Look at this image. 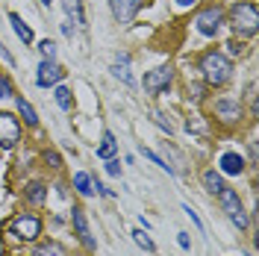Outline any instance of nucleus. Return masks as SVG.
I'll use <instances>...</instances> for the list:
<instances>
[{
    "label": "nucleus",
    "instance_id": "obj_1",
    "mask_svg": "<svg viewBox=\"0 0 259 256\" xmlns=\"http://www.w3.org/2000/svg\"><path fill=\"white\" fill-rule=\"evenodd\" d=\"M200 71H203V77H206L209 86H224L230 80V74H233V62L227 59L221 50H209L200 59Z\"/></svg>",
    "mask_w": 259,
    "mask_h": 256
},
{
    "label": "nucleus",
    "instance_id": "obj_2",
    "mask_svg": "<svg viewBox=\"0 0 259 256\" xmlns=\"http://www.w3.org/2000/svg\"><path fill=\"white\" fill-rule=\"evenodd\" d=\"M230 24L239 35H253L259 30V9L256 3H236L230 12Z\"/></svg>",
    "mask_w": 259,
    "mask_h": 256
},
{
    "label": "nucleus",
    "instance_id": "obj_3",
    "mask_svg": "<svg viewBox=\"0 0 259 256\" xmlns=\"http://www.w3.org/2000/svg\"><path fill=\"white\" fill-rule=\"evenodd\" d=\"M9 233L21 241H35L41 236V221H38V215H32V212H21V215L12 218Z\"/></svg>",
    "mask_w": 259,
    "mask_h": 256
},
{
    "label": "nucleus",
    "instance_id": "obj_4",
    "mask_svg": "<svg viewBox=\"0 0 259 256\" xmlns=\"http://www.w3.org/2000/svg\"><path fill=\"white\" fill-rule=\"evenodd\" d=\"M218 197H221V209L227 212V218L239 227V230H247V212H244L242 200H239V194L224 186V189L218 192Z\"/></svg>",
    "mask_w": 259,
    "mask_h": 256
},
{
    "label": "nucleus",
    "instance_id": "obj_5",
    "mask_svg": "<svg viewBox=\"0 0 259 256\" xmlns=\"http://www.w3.org/2000/svg\"><path fill=\"white\" fill-rule=\"evenodd\" d=\"M21 142V124L15 115L0 112V147H15Z\"/></svg>",
    "mask_w": 259,
    "mask_h": 256
},
{
    "label": "nucleus",
    "instance_id": "obj_6",
    "mask_svg": "<svg viewBox=\"0 0 259 256\" xmlns=\"http://www.w3.org/2000/svg\"><path fill=\"white\" fill-rule=\"evenodd\" d=\"M62 77H65V71H62V65H56V59H41L38 74H35V82L41 89H50V86H59Z\"/></svg>",
    "mask_w": 259,
    "mask_h": 256
},
{
    "label": "nucleus",
    "instance_id": "obj_7",
    "mask_svg": "<svg viewBox=\"0 0 259 256\" xmlns=\"http://www.w3.org/2000/svg\"><path fill=\"white\" fill-rule=\"evenodd\" d=\"M142 86H145L147 95H159V92H165V89L171 86V68L165 65V68H153V71H147L145 80H142Z\"/></svg>",
    "mask_w": 259,
    "mask_h": 256
},
{
    "label": "nucleus",
    "instance_id": "obj_8",
    "mask_svg": "<svg viewBox=\"0 0 259 256\" xmlns=\"http://www.w3.org/2000/svg\"><path fill=\"white\" fill-rule=\"evenodd\" d=\"M194 24H197V32L200 35H215V32L221 30V9H215V6L203 9Z\"/></svg>",
    "mask_w": 259,
    "mask_h": 256
},
{
    "label": "nucleus",
    "instance_id": "obj_9",
    "mask_svg": "<svg viewBox=\"0 0 259 256\" xmlns=\"http://www.w3.org/2000/svg\"><path fill=\"white\" fill-rule=\"evenodd\" d=\"M142 0H109V9H112V18L118 24H130L136 12H139Z\"/></svg>",
    "mask_w": 259,
    "mask_h": 256
},
{
    "label": "nucleus",
    "instance_id": "obj_10",
    "mask_svg": "<svg viewBox=\"0 0 259 256\" xmlns=\"http://www.w3.org/2000/svg\"><path fill=\"white\" fill-rule=\"evenodd\" d=\"M71 221H74V227H77V236H80V241L89 247V250H95V239H92V233H89V224H85V215H82L80 206H74V212H71Z\"/></svg>",
    "mask_w": 259,
    "mask_h": 256
},
{
    "label": "nucleus",
    "instance_id": "obj_11",
    "mask_svg": "<svg viewBox=\"0 0 259 256\" xmlns=\"http://www.w3.org/2000/svg\"><path fill=\"white\" fill-rule=\"evenodd\" d=\"M218 165H221V174L236 177V174H242L244 159L239 156V153H236V150H227V153H221V159H218Z\"/></svg>",
    "mask_w": 259,
    "mask_h": 256
},
{
    "label": "nucleus",
    "instance_id": "obj_12",
    "mask_svg": "<svg viewBox=\"0 0 259 256\" xmlns=\"http://www.w3.org/2000/svg\"><path fill=\"white\" fill-rule=\"evenodd\" d=\"M215 112L221 115L224 121H239V118H242V106H239L236 100H218V103H215Z\"/></svg>",
    "mask_w": 259,
    "mask_h": 256
},
{
    "label": "nucleus",
    "instance_id": "obj_13",
    "mask_svg": "<svg viewBox=\"0 0 259 256\" xmlns=\"http://www.w3.org/2000/svg\"><path fill=\"white\" fill-rule=\"evenodd\" d=\"M112 74L118 77V80H124L127 86H133V74H130V56H127V53H118V56H115Z\"/></svg>",
    "mask_w": 259,
    "mask_h": 256
},
{
    "label": "nucleus",
    "instance_id": "obj_14",
    "mask_svg": "<svg viewBox=\"0 0 259 256\" xmlns=\"http://www.w3.org/2000/svg\"><path fill=\"white\" fill-rule=\"evenodd\" d=\"M203 189L209 194H218L221 189H224V177H221V171H215V168H209V171H203Z\"/></svg>",
    "mask_w": 259,
    "mask_h": 256
},
{
    "label": "nucleus",
    "instance_id": "obj_15",
    "mask_svg": "<svg viewBox=\"0 0 259 256\" xmlns=\"http://www.w3.org/2000/svg\"><path fill=\"white\" fill-rule=\"evenodd\" d=\"M115 150H118V142H115V136L106 130L103 133V139H100V144H97V159H112Z\"/></svg>",
    "mask_w": 259,
    "mask_h": 256
},
{
    "label": "nucleus",
    "instance_id": "obj_16",
    "mask_svg": "<svg viewBox=\"0 0 259 256\" xmlns=\"http://www.w3.org/2000/svg\"><path fill=\"white\" fill-rule=\"evenodd\" d=\"M9 24H12V30H15L18 38H21V41H24V45L30 48V45H32V30L27 27V24H24V18L12 12V15H9Z\"/></svg>",
    "mask_w": 259,
    "mask_h": 256
},
{
    "label": "nucleus",
    "instance_id": "obj_17",
    "mask_svg": "<svg viewBox=\"0 0 259 256\" xmlns=\"http://www.w3.org/2000/svg\"><path fill=\"white\" fill-rule=\"evenodd\" d=\"M65 12H68V21H74V24H85V12H82V0H62Z\"/></svg>",
    "mask_w": 259,
    "mask_h": 256
},
{
    "label": "nucleus",
    "instance_id": "obj_18",
    "mask_svg": "<svg viewBox=\"0 0 259 256\" xmlns=\"http://www.w3.org/2000/svg\"><path fill=\"white\" fill-rule=\"evenodd\" d=\"M18 112H21V118L27 121V127H35V124H38V115H35V109H32V103H27L24 97H18Z\"/></svg>",
    "mask_w": 259,
    "mask_h": 256
},
{
    "label": "nucleus",
    "instance_id": "obj_19",
    "mask_svg": "<svg viewBox=\"0 0 259 256\" xmlns=\"http://www.w3.org/2000/svg\"><path fill=\"white\" fill-rule=\"evenodd\" d=\"M53 97H56L59 109H65V112H71V109H74V100H71V92H68L65 86H56V89H53Z\"/></svg>",
    "mask_w": 259,
    "mask_h": 256
},
{
    "label": "nucleus",
    "instance_id": "obj_20",
    "mask_svg": "<svg viewBox=\"0 0 259 256\" xmlns=\"http://www.w3.org/2000/svg\"><path fill=\"white\" fill-rule=\"evenodd\" d=\"M74 189H77V192L82 194V197H92V192H95V189H92V177L89 174H74Z\"/></svg>",
    "mask_w": 259,
    "mask_h": 256
},
{
    "label": "nucleus",
    "instance_id": "obj_21",
    "mask_svg": "<svg viewBox=\"0 0 259 256\" xmlns=\"http://www.w3.org/2000/svg\"><path fill=\"white\" fill-rule=\"evenodd\" d=\"M45 186H41V183H30V186H27V200H30L32 206H38V203H45Z\"/></svg>",
    "mask_w": 259,
    "mask_h": 256
},
{
    "label": "nucleus",
    "instance_id": "obj_22",
    "mask_svg": "<svg viewBox=\"0 0 259 256\" xmlns=\"http://www.w3.org/2000/svg\"><path fill=\"white\" fill-rule=\"evenodd\" d=\"M32 256H68V253H65V247L59 241H48V244H41Z\"/></svg>",
    "mask_w": 259,
    "mask_h": 256
},
{
    "label": "nucleus",
    "instance_id": "obj_23",
    "mask_svg": "<svg viewBox=\"0 0 259 256\" xmlns=\"http://www.w3.org/2000/svg\"><path fill=\"white\" fill-rule=\"evenodd\" d=\"M142 156H145V159H150V162H153V165H159L162 171H168V174H171V177L177 174V168H174V165H168V162L162 159V156H156L153 150H147V147H142Z\"/></svg>",
    "mask_w": 259,
    "mask_h": 256
},
{
    "label": "nucleus",
    "instance_id": "obj_24",
    "mask_svg": "<svg viewBox=\"0 0 259 256\" xmlns=\"http://www.w3.org/2000/svg\"><path fill=\"white\" fill-rule=\"evenodd\" d=\"M133 239H136V244H139L142 250H147V253H153V250H156V244H153V239L147 236L145 230H133Z\"/></svg>",
    "mask_w": 259,
    "mask_h": 256
},
{
    "label": "nucleus",
    "instance_id": "obj_25",
    "mask_svg": "<svg viewBox=\"0 0 259 256\" xmlns=\"http://www.w3.org/2000/svg\"><path fill=\"white\" fill-rule=\"evenodd\" d=\"M38 50H41V59H56V45H53L50 38H45V41L38 45Z\"/></svg>",
    "mask_w": 259,
    "mask_h": 256
},
{
    "label": "nucleus",
    "instance_id": "obj_26",
    "mask_svg": "<svg viewBox=\"0 0 259 256\" xmlns=\"http://www.w3.org/2000/svg\"><path fill=\"white\" fill-rule=\"evenodd\" d=\"M153 124H156V127H159V130H165L168 136L174 133V124H171V121H168V118H165V115H162V112H153Z\"/></svg>",
    "mask_w": 259,
    "mask_h": 256
},
{
    "label": "nucleus",
    "instance_id": "obj_27",
    "mask_svg": "<svg viewBox=\"0 0 259 256\" xmlns=\"http://www.w3.org/2000/svg\"><path fill=\"white\" fill-rule=\"evenodd\" d=\"M12 95H15V89H12L9 77H3V74H0V100H3V97H12Z\"/></svg>",
    "mask_w": 259,
    "mask_h": 256
},
{
    "label": "nucleus",
    "instance_id": "obj_28",
    "mask_svg": "<svg viewBox=\"0 0 259 256\" xmlns=\"http://www.w3.org/2000/svg\"><path fill=\"white\" fill-rule=\"evenodd\" d=\"M183 212H186V215L192 218V224L197 227V230H203V221H200V215H197V212H194V209L189 206V203H183Z\"/></svg>",
    "mask_w": 259,
    "mask_h": 256
},
{
    "label": "nucleus",
    "instance_id": "obj_29",
    "mask_svg": "<svg viewBox=\"0 0 259 256\" xmlns=\"http://www.w3.org/2000/svg\"><path fill=\"white\" fill-rule=\"evenodd\" d=\"M106 174H112V177H121V162L115 159H106Z\"/></svg>",
    "mask_w": 259,
    "mask_h": 256
},
{
    "label": "nucleus",
    "instance_id": "obj_30",
    "mask_svg": "<svg viewBox=\"0 0 259 256\" xmlns=\"http://www.w3.org/2000/svg\"><path fill=\"white\" fill-rule=\"evenodd\" d=\"M92 189H97V192L103 194V197H112V189H106V186H103L100 180H97V183H95V180H92Z\"/></svg>",
    "mask_w": 259,
    "mask_h": 256
},
{
    "label": "nucleus",
    "instance_id": "obj_31",
    "mask_svg": "<svg viewBox=\"0 0 259 256\" xmlns=\"http://www.w3.org/2000/svg\"><path fill=\"white\" fill-rule=\"evenodd\" d=\"M0 56H3V59H6L9 65H15V56H12V53L6 50V45H3V41H0Z\"/></svg>",
    "mask_w": 259,
    "mask_h": 256
},
{
    "label": "nucleus",
    "instance_id": "obj_32",
    "mask_svg": "<svg viewBox=\"0 0 259 256\" xmlns=\"http://www.w3.org/2000/svg\"><path fill=\"white\" fill-rule=\"evenodd\" d=\"M177 244L183 247V250H189V247H192V241H189V236H186V233H180V236H177Z\"/></svg>",
    "mask_w": 259,
    "mask_h": 256
},
{
    "label": "nucleus",
    "instance_id": "obj_33",
    "mask_svg": "<svg viewBox=\"0 0 259 256\" xmlns=\"http://www.w3.org/2000/svg\"><path fill=\"white\" fill-rule=\"evenodd\" d=\"M174 3H177L180 9H189V6H194V3H197V0H174Z\"/></svg>",
    "mask_w": 259,
    "mask_h": 256
},
{
    "label": "nucleus",
    "instance_id": "obj_34",
    "mask_svg": "<svg viewBox=\"0 0 259 256\" xmlns=\"http://www.w3.org/2000/svg\"><path fill=\"white\" fill-rule=\"evenodd\" d=\"M62 32H65V35H68V38L74 35V30H71V21H65V24H62Z\"/></svg>",
    "mask_w": 259,
    "mask_h": 256
},
{
    "label": "nucleus",
    "instance_id": "obj_35",
    "mask_svg": "<svg viewBox=\"0 0 259 256\" xmlns=\"http://www.w3.org/2000/svg\"><path fill=\"white\" fill-rule=\"evenodd\" d=\"M38 3H41V6H53V0H38Z\"/></svg>",
    "mask_w": 259,
    "mask_h": 256
}]
</instances>
